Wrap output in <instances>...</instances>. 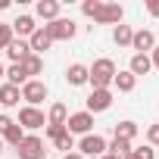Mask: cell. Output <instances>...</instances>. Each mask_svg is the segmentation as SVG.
I'll list each match as a JSON object with an SVG mask.
<instances>
[{
	"instance_id": "cell-1",
	"label": "cell",
	"mask_w": 159,
	"mask_h": 159,
	"mask_svg": "<svg viewBox=\"0 0 159 159\" xmlns=\"http://www.w3.org/2000/svg\"><path fill=\"white\" fill-rule=\"evenodd\" d=\"M116 62L109 56H100L94 59V66H88V84L91 91H112V81H116Z\"/></svg>"
},
{
	"instance_id": "cell-2",
	"label": "cell",
	"mask_w": 159,
	"mask_h": 159,
	"mask_svg": "<svg viewBox=\"0 0 159 159\" xmlns=\"http://www.w3.org/2000/svg\"><path fill=\"white\" fill-rule=\"evenodd\" d=\"M19 94H22V100H25V106H34V109H41V103L47 100V84L41 81V78H31V81H25L22 88H19Z\"/></svg>"
},
{
	"instance_id": "cell-3",
	"label": "cell",
	"mask_w": 159,
	"mask_h": 159,
	"mask_svg": "<svg viewBox=\"0 0 159 159\" xmlns=\"http://www.w3.org/2000/svg\"><path fill=\"white\" fill-rule=\"evenodd\" d=\"M44 31H47V38L56 44V41H72V38L78 34V25H75L72 19H62V16H59V19L47 22V25H44Z\"/></svg>"
},
{
	"instance_id": "cell-4",
	"label": "cell",
	"mask_w": 159,
	"mask_h": 159,
	"mask_svg": "<svg viewBox=\"0 0 159 159\" xmlns=\"http://www.w3.org/2000/svg\"><path fill=\"white\" fill-rule=\"evenodd\" d=\"M16 156H19V159H47L44 137H38V134H25V140L16 147Z\"/></svg>"
},
{
	"instance_id": "cell-5",
	"label": "cell",
	"mask_w": 159,
	"mask_h": 159,
	"mask_svg": "<svg viewBox=\"0 0 159 159\" xmlns=\"http://www.w3.org/2000/svg\"><path fill=\"white\" fill-rule=\"evenodd\" d=\"M66 131L75 137V134H91L94 131V116L88 112V109H81V112H69V119H66Z\"/></svg>"
},
{
	"instance_id": "cell-6",
	"label": "cell",
	"mask_w": 159,
	"mask_h": 159,
	"mask_svg": "<svg viewBox=\"0 0 159 159\" xmlns=\"http://www.w3.org/2000/svg\"><path fill=\"white\" fill-rule=\"evenodd\" d=\"M19 125H22L25 134H28V131H41V128H47V116H44V109L22 106V109H19Z\"/></svg>"
},
{
	"instance_id": "cell-7",
	"label": "cell",
	"mask_w": 159,
	"mask_h": 159,
	"mask_svg": "<svg viewBox=\"0 0 159 159\" xmlns=\"http://www.w3.org/2000/svg\"><path fill=\"white\" fill-rule=\"evenodd\" d=\"M75 150L81 153L84 159H88V156H94V159H100V156L106 153V140H103L100 134H94V131H91V134H84L81 140L75 143Z\"/></svg>"
},
{
	"instance_id": "cell-8",
	"label": "cell",
	"mask_w": 159,
	"mask_h": 159,
	"mask_svg": "<svg viewBox=\"0 0 159 159\" xmlns=\"http://www.w3.org/2000/svg\"><path fill=\"white\" fill-rule=\"evenodd\" d=\"M112 100H116L112 91H91L88 100H84V109H88L91 116H97V112H106V109L112 106Z\"/></svg>"
},
{
	"instance_id": "cell-9",
	"label": "cell",
	"mask_w": 159,
	"mask_h": 159,
	"mask_svg": "<svg viewBox=\"0 0 159 159\" xmlns=\"http://www.w3.org/2000/svg\"><path fill=\"white\" fill-rule=\"evenodd\" d=\"M125 19V10H122V3H106L103 0V7L97 10V16H94V22L97 25H119Z\"/></svg>"
},
{
	"instance_id": "cell-10",
	"label": "cell",
	"mask_w": 159,
	"mask_h": 159,
	"mask_svg": "<svg viewBox=\"0 0 159 159\" xmlns=\"http://www.w3.org/2000/svg\"><path fill=\"white\" fill-rule=\"evenodd\" d=\"M13 25V34H19L22 41H28L34 31H38V19L31 16V13H22V16H16V22H10Z\"/></svg>"
},
{
	"instance_id": "cell-11",
	"label": "cell",
	"mask_w": 159,
	"mask_h": 159,
	"mask_svg": "<svg viewBox=\"0 0 159 159\" xmlns=\"http://www.w3.org/2000/svg\"><path fill=\"white\" fill-rule=\"evenodd\" d=\"M153 47H156V34H153L150 28H137L134 38H131V50H134V53H150Z\"/></svg>"
},
{
	"instance_id": "cell-12",
	"label": "cell",
	"mask_w": 159,
	"mask_h": 159,
	"mask_svg": "<svg viewBox=\"0 0 159 159\" xmlns=\"http://www.w3.org/2000/svg\"><path fill=\"white\" fill-rule=\"evenodd\" d=\"M34 19H44V22L59 19V0H38L34 3Z\"/></svg>"
},
{
	"instance_id": "cell-13",
	"label": "cell",
	"mask_w": 159,
	"mask_h": 159,
	"mask_svg": "<svg viewBox=\"0 0 159 159\" xmlns=\"http://www.w3.org/2000/svg\"><path fill=\"white\" fill-rule=\"evenodd\" d=\"M128 72L134 78L140 75H150L153 72V62H150V53H131V62H128Z\"/></svg>"
},
{
	"instance_id": "cell-14",
	"label": "cell",
	"mask_w": 159,
	"mask_h": 159,
	"mask_svg": "<svg viewBox=\"0 0 159 159\" xmlns=\"http://www.w3.org/2000/svg\"><path fill=\"white\" fill-rule=\"evenodd\" d=\"M66 81H69L72 88L88 84V66H84V62H72V66L66 69Z\"/></svg>"
},
{
	"instance_id": "cell-15",
	"label": "cell",
	"mask_w": 159,
	"mask_h": 159,
	"mask_svg": "<svg viewBox=\"0 0 159 159\" xmlns=\"http://www.w3.org/2000/svg\"><path fill=\"white\" fill-rule=\"evenodd\" d=\"M22 72H25V78H28V81H31V78H38L41 72H44V56H38V53H28L22 62Z\"/></svg>"
},
{
	"instance_id": "cell-16",
	"label": "cell",
	"mask_w": 159,
	"mask_h": 159,
	"mask_svg": "<svg viewBox=\"0 0 159 159\" xmlns=\"http://www.w3.org/2000/svg\"><path fill=\"white\" fill-rule=\"evenodd\" d=\"M28 47H31V53H38V56H44V50H50V47H53V41L47 38L44 25H38V31L28 38Z\"/></svg>"
},
{
	"instance_id": "cell-17",
	"label": "cell",
	"mask_w": 159,
	"mask_h": 159,
	"mask_svg": "<svg viewBox=\"0 0 159 159\" xmlns=\"http://www.w3.org/2000/svg\"><path fill=\"white\" fill-rule=\"evenodd\" d=\"M19 100H22V94H19V88H13V84H0V109H13V106H19Z\"/></svg>"
},
{
	"instance_id": "cell-18",
	"label": "cell",
	"mask_w": 159,
	"mask_h": 159,
	"mask_svg": "<svg viewBox=\"0 0 159 159\" xmlns=\"http://www.w3.org/2000/svg\"><path fill=\"white\" fill-rule=\"evenodd\" d=\"M112 88H116L119 94H131V91L137 88V78H134L128 69H119V72H116V81H112Z\"/></svg>"
},
{
	"instance_id": "cell-19",
	"label": "cell",
	"mask_w": 159,
	"mask_h": 159,
	"mask_svg": "<svg viewBox=\"0 0 159 159\" xmlns=\"http://www.w3.org/2000/svg\"><path fill=\"white\" fill-rule=\"evenodd\" d=\"M28 53H31V47H28V41H22V38H13L10 47H7V56H10L13 62H22Z\"/></svg>"
},
{
	"instance_id": "cell-20",
	"label": "cell",
	"mask_w": 159,
	"mask_h": 159,
	"mask_svg": "<svg viewBox=\"0 0 159 159\" xmlns=\"http://www.w3.org/2000/svg\"><path fill=\"white\" fill-rule=\"evenodd\" d=\"M0 137H3V143H7V147H19V143L25 140V131H22V125H19V122H13L3 134H0Z\"/></svg>"
},
{
	"instance_id": "cell-21",
	"label": "cell",
	"mask_w": 159,
	"mask_h": 159,
	"mask_svg": "<svg viewBox=\"0 0 159 159\" xmlns=\"http://www.w3.org/2000/svg\"><path fill=\"white\" fill-rule=\"evenodd\" d=\"M131 38H134V28H131V25L119 22V25L112 28V41H116L119 47H131Z\"/></svg>"
},
{
	"instance_id": "cell-22",
	"label": "cell",
	"mask_w": 159,
	"mask_h": 159,
	"mask_svg": "<svg viewBox=\"0 0 159 159\" xmlns=\"http://www.w3.org/2000/svg\"><path fill=\"white\" fill-rule=\"evenodd\" d=\"M106 153H109V156H116V159H125V156L131 153V140H122V137H112V140L106 143Z\"/></svg>"
},
{
	"instance_id": "cell-23",
	"label": "cell",
	"mask_w": 159,
	"mask_h": 159,
	"mask_svg": "<svg viewBox=\"0 0 159 159\" xmlns=\"http://www.w3.org/2000/svg\"><path fill=\"white\" fill-rule=\"evenodd\" d=\"M66 119H69L66 103H53V106L47 109V125H66Z\"/></svg>"
},
{
	"instance_id": "cell-24",
	"label": "cell",
	"mask_w": 159,
	"mask_h": 159,
	"mask_svg": "<svg viewBox=\"0 0 159 159\" xmlns=\"http://www.w3.org/2000/svg\"><path fill=\"white\" fill-rule=\"evenodd\" d=\"M137 122H131V119H125V122H119L116 125V137H122V140H134L137 137Z\"/></svg>"
},
{
	"instance_id": "cell-25",
	"label": "cell",
	"mask_w": 159,
	"mask_h": 159,
	"mask_svg": "<svg viewBox=\"0 0 159 159\" xmlns=\"http://www.w3.org/2000/svg\"><path fill=\"white\" fill-rule=\"evenodd\" d=\"M25 81H28V78H25L22 66H19V62H13V66L7 69V84H13V88H22Z\"/></svg>"
},
{
	"instance_id": "cell-26",
	"label": "cell",
	"mask_w": 159,
	"mask_h": 159,
	"mask_svg": "<svg viewBox=\"0 0 159 159\" xmlns=\"http://www.w3.org/2000/svg\"><path fill=\"white\" fill-rule=\"evenodd\" d=\"M53 147H56V150H59V153L66 156V153H72V150H75V137H72V134L66 131V134H59V137L53 140Z\"/></svg>"
},
{
	"instance_id": "cell-27",
	"label": "cell",
	"mask_w": 159,
	"mask_h": 159,
	"mask_svg": "<svg viewBox=\"0 0 159 159\" xmlns=\"http://www.w3.org/2000/svg\"><path fill=\"white\" fill-rule=\"evenodd\" d=\"M13 38H16V34H13V25H10V22H0V50H7Z\"/></svg>"
},
{
	"instance_id": "cell-28",
	"label": "cell",
	"mask_w": 159,
	"mask_h": 159,
	"mask_svg": "<svg viewBox=\"0 0 159 159\" xmlns=\"http://www.w3.org/2000/svg\"><path fill=\"white\" fill-rule=\"evenodd\" d=\"M100 7H103V0H84V3H81V13H84L88 19H94Z\"/></svg>"
},
{
	"instance_id": "cell-29",
	"label": "cell",
	"mask_w": 159,
	"mask_h": 159,
	"mask_svg": "<svg viewBox=\"0 0 159 159\" xmlns=\"http://www.w3.org/2000/svg\"><path fill=\"white\" fill-rule=\"evenodd\" d=\"M131 150H134L137 159H156V150H153L150 143H143V147H131Z\"/></svg>"
},
{
	"instance_id": "cell-30",
	"label": "cell",
	"mask_w": 159,
	"mask_h": 159,
	"mask_svg": "<svg viewBox=\"0 0 159 159\" xmlns=\"http://www.w3.org/2000/svg\"><path fill=\"white\" fill-rule=\"evenodd\" d=\"M44 131H47V140H50V143H53V140H56V137H59V134H66V125H47V128H44Z\"/></svg>"
},
{
	"instance_id": "cell-31",
	"label": "cell",
	"mask_w": 159,
	"mask_h": 159,
	"mask_svg": "<svg viewBox=\"0 0 159 159\" xmlns=\"http://www.w3.org/2000/svg\"><path fill=\"white\" fill-rule=\"evenodd\" d=\"M147 143H150L153 150L159 147V125H150V128H147Z\"/></svg>"
},
{
	"instance_id": "cell-32",
	"label": "cell",
	"mask_w": 159,
	"mask_h": 159,
	"mask_svg": "<svg viewBox=\"0 0 159 159\" xmlns=\"http://www.w3.org/2000/svg\"><path fill=\"white\" fill-rule=\"evenodd\" d=\"M150 62H153V69L159 72V44H156V47L150 50Z\"/></svg>"
},
{
	"instance_id": "cell-33",
	"label": "cell",
	"mask_w": 159,
	"mask_h": 159,
	"mask_svg": "<svg viewBox=\"0 0 159 159\" xmlns=\"http://www.w3.org/2000/svg\"><path fill=\"white\" fill-rule=\"evenodd\" d=\"M10 125H13V119H10L7 112H0V134H3V131H7Z\"/></svg>"
},
{
	"instance_id": "cell-34",
	"label": "cell",
	"mask_w": 159,
	"mask_h": 159,
	"mask_svg": "<svg viewBox=\"0 0 159 159\" xmlns=\"http://www.w3.org/2000/svg\"><path fill=\"white\" fill-rule=\"evenodd\" d=\"M147 13L150 16H159V0H147Z\"/></svg>"
},
{
	"instance_id": "cell-35",
	"label": "cell",
	"mask_w": 159,
	"mask_h": 159,
	"mask_svg": "<svg viewBox=\"0 0 159 159\" xmlns=\"http://www.w3.org/2000/svg\"><path fill=\"white\" fill-rule=\"evenodd\" d=\"M62 159H84V156H81V153H78V150H72V153H66Z\"/></svg>"
},
{
	"instance_id": "cell-36",
	"label": "cell",
	"mask_w": 159,
	"mask_h": 159,
	"mask_svg": "<svg viewBox=\"0 0 159 159\" xmlns=\"http://www.w3.org/2000/svg\"><path fill=\"white\" fill-rule=\"evenodd\" d=\"M3 78H7V69H3V62H0V84H3Z\"/></svg>"
},
{
	"instance_id": "cell-37",
	"label": "cell",
	"mask_w": 159,
	"mask_h": 159,
	"mask_svg": "<svg viewBox=\"0 0 159 159\" xmlns=\"http://www.w3.org/2000/svg\"><path fill=\"white\" fill-rule=\"evenodd\" d=\"M100 159H116V156H109V153H103V156H100Z\"/></svg>"
},
{
	"instance_id": "cell-38",
	"label": "cell",
	"mask_w": 159,
	"mask_h": 159,
	"mask_svg": "<svg viewBox=\"0 0 159 159\" xmlns=\"http://www.w3.org/2000/svg\"><path fill=\"white\" fill-rule=\"evenodd\" d=\"M0 153H3V137H0Z\"/></svg>"
}]
</instances>
